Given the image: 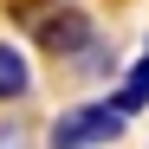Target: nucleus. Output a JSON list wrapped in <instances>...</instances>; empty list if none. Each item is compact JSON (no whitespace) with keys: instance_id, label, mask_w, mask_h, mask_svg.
<instances>
[{"instance_id":"nucleus-5","label":"nucleus","mask_w":149,"mask_h":149,"mask_svg":"<svg viewBox=\"0 0 149 149\" xmlns=\"http://www.w3.org/2000/svg\"><path fill=\"white\" fill-rule=\"evenodd\" d=\"M0 149H26L19 143V123H0Z\"/></svg>"},{"instance_id":"nucleus-3","label":"nucleus","mask_w":149,"mask_h":149,"mask_svg":"<svg viewBox=\"0 0 149 149\" xmlns=\"http://www.w3.org/2000/svg\"><path fill=\"white\" fill-rule=\"evenodd\" d=\"M26 91H33V65H26V52L0 39V104H13V97H26Z\"/></svg>"},{"instance_id":"nucleus-2","label":"nucleus","mask_w":149,"mask_h":149,"mask_svg":"<svg viewBox=\"0 0 149 149\" xmlns=\"http://www.w3.org/2000/svg\"><path fill=\"white\" fill-rule=\"evenodd\" d=\"M117 136H123V110H117V97H104V104L58 110L52 130H45V149H97V143H117Z\"/></svg>"},{"instance_id":"nucleus-1","label":"nucleus","mask_w":149,"mask_h":149,"mask_svg":"<svg viewBox=\"0 0 149 149\" xmlns=\"http://www.w3.org/2000/svg\"><path fill=\"white\" fill-rule=\"evenodd\" d=\"M26 26H33V39L45 45V52H58V58H78V52H91V45H97L91 13L71 7V0H39Z\"/></svg>"},{"instance_id":"nucleus-4","label":"nucleus","mask_w":149,"mask_h":149,"mask_svg":"<svg viewBox=\"0 0 149 149\" xmlns=\"http://www.w3.org/2000/svg\"><path fill=\"white\" fill-rule=\"evenodd\" d=\"M143 97H149V52H143V65L130 71V84H123V91H117V110H123V117H130V110L143 104Z\"/></svg>"}]
</instances>
